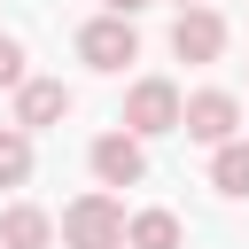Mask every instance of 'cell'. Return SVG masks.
<instances>
[{"label": "cell", "instance_id": "1", "mask_svg": "<svg viewBox=\"0 0 249 249\" xmlns=\"http://www.w3.org/2000/svg\"><path fill=\"white\" fill-rule=\"evenodd\" d=\"M62 249H124V202H117L109 187L78 195V202L62 210Z\"/></svg>", "mask_w": 249, "mask_h": 249}, {"label": "cell", "instance_id": "2", "mask_svg": "<svg viewBox=\"0 0 249 249\" xmlns=\"http://www.w3.org/2000/svg\"><path fill=\"white\" fill-rule=\"evenodd\" d=\"M179 109H187V93H179L171 78H132V93H124V132L163 140V132H179Z\"/></svg>", "mask_w": 249, "mask_h": 249}, {"label": "cell", "instance_id": "3", "mask_svg": "<svg viewBox=\"0 0 249 249\" xmlns=\"http://www.w3.org/2000/svg\"><path fill=\"white\" fill-rule=\"evenodd\" d=\"M78 54H86L93 70H124V62H140V31H132V16L101 8V16L78 31Z\"/></svg>", "mask_w": 249, "mask_h": 249}, {"label": "cell", "instance_id": "4", "mask_svg": "<svg viewBox=\"0 0 249 249\" xmlns=\"http://www.w3.org/2000/svg\"><path fill=\"white\" fill-rule=\"evenodd\" d=\"M179 132H187V140H202V148H218V140H233V132H241V101H233L226 86H202V93H187Z\"/></svg>", "mask_w": 249, "mask_h": 249}, {"label": "cell", "instance_id": "5", "mask_svg": "<svg viewBox=\"0 0 249 249\" xmlns=\"http://www.w3.org/2000/svg\"><path fill=\"white\" fill-rule=\"evenodd\" d=\"M171 54H179V62H218V54H226V16H218L210 0L179 8V16H171Z\"/></svg>", "mask_w": 249, "mask_h": 249}, {"label": "cell", "instance_id": "6", "mask_svg": "<svg viewBox=\"0 0 249 249\" xmlns=\"http://www.w3.org/2000/svg\"><path fill=\"white\" fill-rule=\"evenodd\" d=\"M86 163H93L101 187H140V179H148V148H140V132H124V124L101 132V140L86 148Z\"/></svg>", "mask_w": 249, "mask_h": 249}, {"label": "cell", "instance_id": "7", "mask_svg": "<svg viewBox=\"0 0 249 249\" xmlns=\"http://www.w3.org/2000/svg\"><path fill=\"white\" fill-rule=\"evenodd\" d=\"M70 117V86L62 78H23L16 86V124L23 132H47V124H62Z\"/></svg>", "mask_w": 249, "mask_h": 249}, {"label": "cell", "instance_id": "8", "mask_svg": "<svg viewBox=\"0 0 249 249\" xmlns=\"http://www.w3.org/2000/svg\"><path fill=\"white\" fill-rule=\"evenodd\" d=\"M0 249H54V218L39 202H8L0 210Z\"/></svg>", "mask_w": 249, "mask_h": 249}, {"label": "cell", "instance_id": "9", "mask_svg": "<svg viewBox=\"0 0 249 249\" xmlns=\"http://www.w3.org/2000/svg\"><path fill=\"white\" fill-rule=\"evenodd\" d=\"M179 241H187L179 210H132L124 218V249H179Z\"/></svg>", "mask_w": 249, "mask_h": 249}, {"label": "cell", "instance_id": "10", "mask_svg": "<svg viewBox=\"0 0 249 249\" xmlns=\"http://www.w3.org/2000/svg\"><path fill=\"white\" fill-rule=\"evenodd\" d=\"M210 187H218V195H233V202L249 195V140H241V132L210 148Z\"/></svg>", "mask_w": 249, "mask_h": 249}, {"label": "cell", "instance_id": "11", "mask_svg": "<svg viewBox=\"0 0 249 249\" xmlns=\"http://www.w3.org/2000/svg\"><path fill=\"white\" fill-rule=\"evenodd\" d=\"M23 179H31V132L0 124V187H23Z\"/></svg>", "mask_w": 249, "mask_h": 249}, {"label": "cell", "instance_id": "12", "mask_svg": "<svg viewBox=\"0 0 249 249\" xmlns=\"http://www.w3.org/2000/svg\"><path fill=\"white\" fill-rule=\"evenodd\" d=\"M23 78H31V70H23V39H8V31H0V86L16 93Z\"/></svg>", "mask_w": 249, "mask_h": 249}, {"label": "cell", "instance_id": "13", "mask_svg": "<svg viewBox=\"0 0 249 249\" xmlns=\"http://www.w3.org/2000/svg\"><path fill=\"white\" fill-rule=\"evenodd\" d=\"M101 8H117V16H140V8H148V0H101Z\"/></svg>", "mask_w": 249, "mask_h": 249}, {"label": "cell", "instance_id": "14", "mask_svg": "<svg viewBox=\"0 0 249 249\" xmlns=\"http://www.w3.org/2000/svg\"><path fill=\"white\" fill-rule=\"evenodd\" d=\"M179 8H195V0H179Z\"/></svg>", "mask_w": 249, "mask_h": 249}]
</instances>
